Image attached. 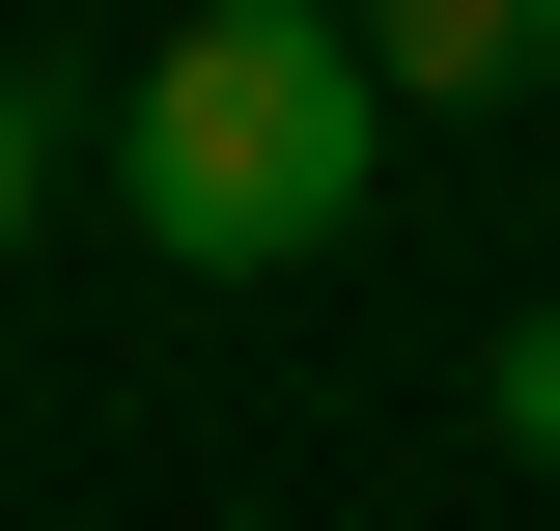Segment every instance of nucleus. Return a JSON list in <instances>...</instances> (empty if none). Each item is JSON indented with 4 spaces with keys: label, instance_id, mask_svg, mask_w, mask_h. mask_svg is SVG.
Here are the masks:
<instances>
[{
    "label": "nucleus",
    "instance_id": "20e7f679",
    "mask_svg": "<svg viewBox=\"0 0 560 531\" xmlns=\"http://www.w3.org/2000/svg\"><path fill=\"white\" fill-rule=\"evenodd\" d=\"M28 224H57V113L0 84V280H28Z\"/></svg>",
    "mask_w": 560,
    "mask_h": 531
},
{
    "label": "nucleus",
    "instance_id": "f03ea898",
    "mask_svg": "<svg viewBox=\"0 0 560 531\" xmlns=\"http://www.w3.org/2000/svg\"><path fill=\"white\" fill-rule=\"evenodd\" d=\"M364 57H393V113H504V84H560V0H364Z\"/></svg>",
    "mask_w": 560,
    "mask_h": 531
},
{
    "label": "nucleus",
    "instance_id": "f257e3e1",
    "mask_svg": "<svg viewBox=\"0 0 560 531\" xmlns=\"http://www.w3.org/2000/svg\"><path fill=\"white\" fill-rule=\"evenodd\" d=\"M393 168V57H364V0H197L168 57L113 84V224L168 280H308Z\"/></svg>",
    "mask_w": 560,
    "mask_h": 531
},
{
    "label": "nucleus",
    "instance_id": "7ed1b4c3",
    "mask_svg": "<svg viewBox=\"0 0 560 531\" xmlns=\"http://www.w3.org/2000/svg\"><path fill=\"white\" fill-rule=\"evenodd\" d=\"M477 420H504V448L560 475V308H504V364H477Z\"/></svg>",
    "mask_w": 560,
    "mask_h": 531
}]
</instances>
